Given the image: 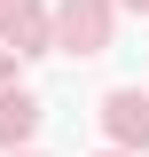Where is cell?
Instances as JSON below:
<instances>
[{"instance_id": "cell-5", "label": "cell", "mask_w": 149, "mask_h": 157, "mask_svg": "<svg viewBox=\"0 0 149 157\" xmlns=\"http://www.w3.org/2000/svg\"><path fill=\"white\" fill-rule=\"evenodd\" d=\"M8 63H16V47H0V71H8Z\"/></svg>"}, {"instance_id": "cell-1", "label": "cell", "mask_w": 149, "mask_h": 157, "mask_svg": "<svg viewBox=\"0 0 149 157\" xmlns=\"http://www.w3.org/2000/svg\"><path fill=\"white\" fill-rule=\"evenodd\" d=\"M55 47H71V55H102V0H71V8H63Z\"/></svg>"}, {"instance_id": "cell-3", "label": "cell", "mask_w": 149, "mask_h": 157, "mask_svg": "<svg viewBox=\"0 0 149 157\" xmlns=\"http://www.w3.org/2000/svg\"><path fill=\"white\" fill-rule=\"evenodd\" d=\"M0 39H24L16 55H32V47H47V24H39V8H0Z\"/></svg>"}, {"instance_id": "cell-4", "label": "cell", "mask_w": 149, "mask_h": 157, "mask_svg": "<svg viewBox=\"0 0 149 157\" xmlns=\"http://www.w3.org/2000/svg\"><path fill=\"white\" fill-rule=\"evenodd\" d=\"M32 126H39V102L32 94H0V141H24Z\"/></svg>"}, {"instance_id": "cell-6", "label": "cell", "mask_w": 149, "mask_h": 157, "mask_svg": "<svg viewBox=\"0 0 149 157\" xmlns=\"http://www.w3.org/2000/svg\"><path fill=\"white\" fill-rule=\"evenodd\" d=\"M126 8H141V16H149V0H126Z\"/></svg>"}, {"instance_id": "cell-2", "label": "cell", "mask_w": 149, "mask_h": 157, "mask_svg": "<svg viewBox=\"0 0 149 157\" xmlns=\"http://www.w3.org/2000/svg\"><path fill=\"white\" fill-rule=\"evenodd\" d=\"M102 118H110V134L126 141V149H133V141H149V102L133 94V86H118V94L102 102Z\"/></svg>"}]
</instances>
